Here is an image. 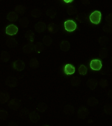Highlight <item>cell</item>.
Masks as SVG:
<instances>
[{
	"label": "cell",
	"mask_w": 112,
	"mask_h": 126,
	"mask_svg": "<svg viewBox=\"0 0 112 126\" xmlns=\"http://www.w3.org/2000/svg\"><path fill=\"white\" fill-rule=\"evenodd\" d=\"M64 1L66 3H70V2H72L74 0H64Z\"/></svg>",
	"instance_id": "cell-30"
},
{
	"label": "cell",
	"mask_w": 112,
	"mask_h": 126,
	"mask_svg": "<svg viewBox=\"0 0 112 126\" xmlns=\"http://www.w3.org/2000/svg\"><path fill=\"white\" fill-rule=\"evenodd\" d=\"M87 103H88V104L90 105V106H94V105H96L98 104V101L95 97H91V98L89 99Z\"/></svg>",
	"instance_id": "cell-13"
},
{
	"label": "cell",
	"mask_w": 112,
	"mask_h": 126,
	"mask_svg": "<svg viewBox=\"0 0 112 126\" xmlns=\"http://www.w3.org/2000/svg\"><path fill=\"white\" fill-rule=\"evenodd\" d=\"M88 114V110L85 108H82L78 111V115L80 118H84Z\"/></svg>",
	"instance_id": "cell-8"
},
{
	"label": "cell",
	"mask_w": 112,
	"mask_h": 126,
	"mask_svg": "<svg viewBox=\"0 0 112 126\" xmlns=\"http://www.w3.org/2000/svg\"><path fill=\"white\" fill-rule=\"evenodd\" d=\"M79 73H80V74L84 75L87 73V68L84 66V65H81V66L80 67V68H79Z\"/></svg>",
	"instance_id": "cell-18"
},
{
	"label": "cell",
	"mask_w": 112,
	"mask_h": 126,
	"mask_svg": "<svg viewBox=\"0 0 112 126\" xmlns=\"http://www.w3.org/2000/svg\"><path fill=\"white\" fill-rule=\"evenodd\" d=\"M107 21L109 24H112V14H110L107 17Z\"/></svg>",
	"instance_id": "cell-28"
},
{
	"label": "cell",
	"mask_w": 112,
	"mask_h": 126,
	"mask_svg": "<svg viewBox=\"0 0 112 126\" xmlns=\"http://www.w3.org/2000/svg\"><path fill=\"white\" fill-rule=\"evenodd\" d=\"M87 85L91 89H94L96 86L97 83L96 80H94V79H91V80H89L88 82H87Z\"/></svg>",
	"instance_id": "cell-11"
},
{
	"label": "cell",
	"mask_w": 112,
	"mask_h": 126,
	"mask_svg": "<svg viewBox=\"0 0 112 126\" xmlns=\"http://www.w3.org/2000/svg\"><path fill=\"white\" fill-rule=\"evenodd\" d=\"M18 32V28L17 26L14 25H10L6 28V32L9 35H14L17 33Z\"/></svg>",
	"instance_id": "cell-4"
},
{
	"label": "cell",
	"mask_w": 112,
	"mask_h": 126,
	"mask_svg": "<svg viewBox=\"0 0 112 126\" xmlns=\"http://www.w3.org/2000/svg\"><path fill=\"white\" fill-rule=\"evenodd\" d=\"M64 28L67 32H73L76 29V24L72 20H67L64 23Z\"/></svg>",
	"instance_id": "cell-2"
},
{
	"label": "cell",
	"mask_w": 112,
	"mask_h": 126,
	"mask_svg": "<svg viewBox=\"0 0 112 126\" xmlns=\"http://www.w3.org/2000/svg\"><path fill=\"white\" fill-rule=\"evenodd\" d=\"M14 67L16 70L18 71H22L25 68V63L21 60H17L14 62Z\"/></svg>",
	"instance_id": "cell-5"
},
{
	"label": "cell",
	"mask_w": 112,
	"mask_h": 126,
	"mask_svg": "<svg viewBox=\"0 0 112 126\" xmlns=\"http://www.w3.org/2000/svg\"><path fill=\"white\" fill-rule=\"evenodd\" d=\"M64 71L65 74H66L67 75H72L74 74L75 72V68L72 65L67 64L64 67Z\"/></svg>",
	"instance_id": "cell-6"
},
{
	"label": "cell",
	"mask_w": 112,
	"mask_h": 126,
	"mask_svg": "<svg viewBox=\"0 0 112 126\" xmlns=\"http://www.w3.org/2000/svg\"><path fill=\"white\" fill-rule=\"evenodd\" d=\"M30 119L32 122H36L39 119V115L35 112H32L30 114Z\"/></svg>",
	"instance_id": "cell-9"
},
{
	"label": "cell",
	"mask_w": 112,
	"mask_h": 126,
	"mask_svg": "<svg viewBox=\"0 0 112 126\" xmlns=\"http://www.w3.org/2000/svg\"><path fill=\"white\" fill-rule=\"evenodd\" d=\"M7 114V113L6 111H4V110L0 111V118L5 119V118L6 117Z\"/></svg>",
	"instance_id": "cell-27"
},
{
	"label": "cell",
	"mask_w": 112,
	"mask_h": 126,
	"mask_svg": "<svg viewBox=\"0 0 112 126\" xmlns=\"http://www.w3.org/2000/svg\"><path fill=\"white\" fill-rule=\"evenodd\" d=\"M61 48L64 51H67L70 48V43L67 41H64L61 43Z\"/></svg>",
	"instance_id": "cell-10"
},
{
	"label": "cell",
	"mask_w": 112,
	"mask_h": 126,
	"mask_svg": "<svg viewBox=\"0 0 112 126\" xmlns=\"http://www.w3.org/2000/svg\"><path fill=\"white\" fill-rule=\"evenodd\" d=\"M100 84L103 87H105L108 85V81L107 80L103 79H101V80H100Z\"/></svg>",
	"instance_id": "cell-25"
},
{
	"label": "cell",
	"mask_w": 112,
	"mask_h": 126,
	"mask_svg": "<svg viewBox=\"0 0 112 126\" xmlns=\"http://www.w3.org/2000/svg\"><path fill=\"white\" fill-rule=\"evenodd\" d=\"M16 10L18 13L22 14L24 12H25V8L22 6H17V7H16Z\"/></svg>",
	"instance_id": "cell-23"
},
{
	"label": "cell",
	"mask_w": 112,
	"mask_h": 126,
	"mask_svg": "<svg viewBox=\"0 0 112 126\" xmlns=\"http://www.w3.org/2000/svg\"><path fill=\"white\" fill-rule=\"evenodd\" d=\"M108 96H109V97H112V90L109 91V93H108Z\"/></svg>",
	"instance_id": "cell-29"
},
{
	"label": "cell",
	"mask_w": 112,
	"mask_h": 126,
	"mask_svg": "<svg viewBox=\"0 0 112 126\" xmlns=\"http://www.w3.org/2000/svg\"><path fill=\"white\" fill-rule=\"evenodd\" d=\"M6 44L10 47H14L16 46V40L14 39H9L7 40Z\"/></svg>",
	"instance_id": "cell-16"
},
{
	"label": "cell",
	"mask_w": 112,
	"mask_h": 126,
	"mask_svg": "<svg viewBox=\"0 0 112 126\" xmlns=\"http://www.w3.org/2000/svg\"><path fill=\"white\" fill-rule=\"evenodd\" d=\"M104 30L107 32H112V26L111 25H107L104 26Z\"/></svg>",
	"instance_id": "cell-24"
},
{
	"label": "cell",
	"mask_w": 112,
	"mask_h": 126,
	"mask_svg": "<svg viewBox=\"0 0 112 126\" xmlns=\"http://www.w3.org/2000/svg\"><path fill=\"white\" fill-rule=\"evenodd\" d=\"M47 105L45 104L44 103H42L40 104L39 105L38 109L40 111H42V112H44V111L46 110L47 109Z\"/></svg>",
	"instance_id": "cell-21"
},
{
	"label": "cell",
	"mask_w": 112,
	"mask_h": 126,
	"mask_svg": "<svg viewBox=\"0 0 112 126\" xmlns=\"http://www.w3.org/2000/svg\"><path fill=\"white\" fill-rule=\"evenodd\" d=\"M7 18L10 21H15L17 19L18 16L15 12H11L8 14Z\"/></svg>",
	"instance_id": "cell-7"
},
{
	"label": "cell",
	"mask_w": 112,
	"mask_h": 126,
	"mask_svg": "<svg viewBox=\"0 0 112 126\" xmlns=\"http://www.w3.org/2000/svg\"><path fill=\"white\" fill-rule=\"evenodd\" d=\"M1 59L2 61H4V62L8 61L10 59V56L9 53L6 52H3L1 54Z\"/></svg>",
	"instance_id": "cell-12"
},
{
	"label": "cell",
	"mask_w": 112,
	"mask_h": 126,
	"mask_svg": "<svg viewBox=\"0 0 112 126\" xmlns=\"http://www.w3.org/2000/svg\"><path fill=\"white\" fill-rule=\"evenodd\" d=\"M43 40L45 44H46L48 46H49L52 43V40L50 39V38L48 36H46L43 39Z\"/></svg>",
	"instance_id": "cell-22"
},
{
	"label": "cell",
	"mask_w": 112,
	"mask_h": 126,
	"mask_svg": "<svg viewBox=\"0 0 112 126\" xmlns=\"http://www.w3.org/2000/svg\"><path fill=\"white\" fill-rule=\"evenodd\" d=\"M19 103H17L16 101L15 100L11 101L9 104L10 107L12 108V109H17L18 108V107H19Z\"/></svg>",
	"instance_id": "cell-15"
},
{
	"label": "cell",
	"mask_w": 112,
	"mask_h": 126,
	"mask_svg": "<svg viewBox=\"0 0 112 126\" xmlns=\"http://www.w3.org/2000/svg\"><path fill=\"white\" fill-rule=\"evenodd\" d=\"M0 1H2V0H0Z\"/></svg>",
	"instance_id": "cell-31"
},
{
	"label": "cell",
	"mask_w": 112,
	"mask_h": 126,
	"mask_svg": "<svg viewBox=\"0 0 112 126\" xmlns=\"http://www.w3.org/2000/svg\"><path fill=\"white\" fill-rule=\"evenodd\" d=\"M100 56L102 58H105L107 56V52L105 49H103L100 53Z\"/></svg>",
	"instance_id": "cell-26"
},
{
	"label": "cell",
	"mask_w": 112,
	"mask_h": 126,
	"mask_svg": "<svg viewBox=\"0 0 112 126\" xmlns=\"http://www.w3.org/2000/svg\"><path fill=\"white\" fill-rule=\"evenodd\" d=\"M90 67L93 70L99 71L102 67V63L99 60H93L90 62Z\"/></svg>",
	"instance_id": "cell-3"
},
{
	"label": "cell",
	"mask_w": 112,
	"mask_h": 126,
	"mask_svg": "<svg viewBox=\"0 0 112 126\" xmlns=\"http://www.w3.org/2000/svg\"><path fill=\"white\" fill-rule=\"evenodd\" d=\"M104 111L107 114L112 113V105L111 104H107L104 107Z\"/></svg>",
	"instance_id": "cell-19"
},
{
	"label": "cell",
	"mask_w": 112,
	"mask_h": 126,
	"mask_svg": "<svg viewBox=\"0 0 112 126\" xmlns=\"http://www.w3.org/2000/svg\"><path fill=\"white\" fill-rule=\"evenodd\" d=\"M39 65L38 61L35 59H32L30 62V66L32 68H36Z\"/></svg>",
	"instance_id": "cell-17"
},
{
	"label": "cell",
	"mask_w": 112,
	"mask_h": 126,
	"mask_svg": "<svg viewBox=\"0 0 112 126\" xmlns=\"http://www.w3.org/2000/svg\"><path fill=\"white\" fill-rule=\"evenodd\" d=\"M7 94L1 93V95H0V102L5 103L6 101H7L8 99H9V96L7 97Z\"/></svg>",
	"instance_id": "cell-20"
},
{
	"label": "cell",
	"mask_w": 112,
	"mask_h": 126,
	"mask_svg": "<svg viewBox=\"0 0 112 126\" xmlns=\"http://www.w3.org/2000/svg\"><path fill=\"white\" fill-rule=\"evenodd\" d=\"M45 28H46V25H45V24L43 23H38V24H36V25L35 26L36 30L39 32L44 31Z\"/></svg>",
	"instance_id": "cell-14"
},
{
	"label": "cell",
	"mask_w": 112,
	"mask_h": 126,
	"mask_svg": "<svg viewBox=\"0 0 112 126\" xmlns=\"http://www.w3.org/2000/svg\"><path fill=\"white\" fill-rule=\"evenodd\" d=\"M101 14L99 11H95L90 16V20L91 22L94 24H98L101 20Z\"/></svg>",
	"instance_id": "cell-1"
}]
</instances>
